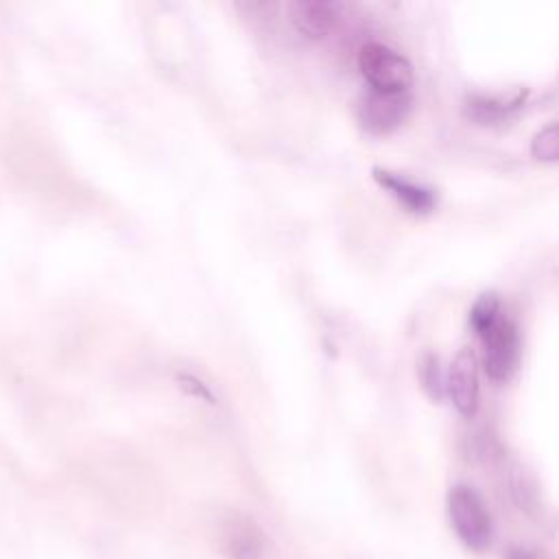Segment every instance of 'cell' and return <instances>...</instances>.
I'll use <instances>...</instances> for the list:
<instances>
[{
  "instance_id": "obj_12",
  "label": "cell",
  "mask_w": 559,
  "mask_h": 559,
  "mask_svg": "<svg viewBox=\"0 0 559 559\" xmlns=\"http://www.w3.org/2000/svg\"><path fill=\"white\" fill-rule=\"evenodd\" d=\"M531 155L535 159L555 162L559 157V135H557V122H548L542 127L533 140H531Z\"/></svg>"
},
{
  "instance_id": "obj_2",
  "label": "cell",
  "mask_w": 559,
  "mask_h": 559,
  "mask_svg": "<svg viewBox=\"0 0 559 559\" xmlns=\"http://www.w3.org/2000/svg\"><path fill=\"white\" fill-rule=\"evenodd\" d=\"M358 68L371 90L411 92L413 66L411 61L380 41H367L358 50Z\"/></svg>"
},
{
  "instance_id": "obj_10",
  "label": "cell",
  "mask_w": 559,
  "mask_h": 559,
  "mask_svg": "<svg viewBox=\"0 0 559 559\" xmlns=\"http://www.w3.org/2000/svg\"><path fill=\"white\" fill-rule=\"evenodd\" d=\"M419 380L430 400L439 402L445 395V373L441 369V360L435 354H424L419 360Z\"/></svg>"
},
{
  "instance_id": "obj_5",
  "label": "cell",
  "mask_w": 559,
  "mask_h": 559,
  "mask_svg": "<svg viewBox=\"0 0 559 559\" xmlns=\"http://www.w3.org/2000/svg\"><path fill=\"white\" fill-rule=\"evenodd\" d=\"M445 393L450 395L454 408L461 415L472 417L476 413L480 386H478L476 356L469 347L459 349L450 369L445 371Z\"/></svg>"
},
{
  "instance_id": "obj_14",
  "label": "cell",
  "mask_w": 559,
  "mask_h": 559,
  "mask_svg": "<svg viewBox=\"0 0 559 559\" xmlns=\"http://www.w3.org/2000/svg\"><path fill=\"white\" fill-rule=\"evenodd\" d=\"M509 559H539V557H537V555H533V552H528V550H524V548H522V550H513V552H511V557H509Z\"/></svg>"
},
{
  "instance_id": "obj_8",
  "label": "cell",
  "mask_w": 559,
  "mask_h": 559,
  "mask_svg": "<svg viewBox=\"0 0 559 559\" xmlns=\"http://www.w3.org/2000/svg\"><path fill=\"white\" fill-rule=\"evenodd\" d=\"M526 98V90H518L513 96H487V94H472L465 100V111L469 118L478 122H496L509 111L518 109Z\"/></svg>"
},
{
  "instance_id": "obj_13",
  "label": "cell",
  "mask_w": 559,
  "mask_h": 559,
  "mask_svg": "<svg viewBox=\"0 0 559 559\" xmlns=\"http://www.w3.org/2000/svg\"><path fill=\"white\" fill-rule=\"evenodd\" d=\"M177 382H179V386L186 391V393H190L192 397H201V400H205V402H214V395H212V391L207 389V384H203L197 376H192V373H179L177 376Z\"/></svg>"
},
{
  "instance_id": "obj_1",
  "label": "cell",
  "mask_w": 559,
  "mask_h": 559,
  "mask_svg": "<svg viewBox=\"0 0 559 559\" xmlns=\"http://www.w3.org/2000/svg\"><path fill=\"white\" fill-rule=\"evenodd\" d=\"M448 515L456 537L472 550L491 544L493 522L480 493L469 485H454L448 493Z\"/></svg>"
},
{
  "instance_id": "obj_11",
  "label": "cell",
  "mask_w": 559,
  "mask_h": 559,
  "mask_svg": "<svg viewBox=\"0 0 559 559\" xmlns=\"http://www.w3.org/2000/svg\"><path fill=\"white\" fill-rule=\"evenodd\" d=\"M500 314H502V310H500V299H498V295H493V293H483V295L474 301V306H472V310H469V325L474 328L476 336H480L487 328L493 325V321H496Z\"/></svg>"
},
{
  "instance_id": "obj_9",
  "label": "cell",
  "mask_w": 559,
  "mask_h": 559,
  "mask_svg": "<svg viewBox=\"0 0 559 559\" xmlns=\"http://www.w3.org/2000/svg\"><path fill=\"white\" fill-rule=\"evenodd\" d=\"M223 548L231 559H260L262 535L249 522H234L223 533Z\"/></svg>"
},
{
  "instance_id": "obj_6",
  "label": "cell",
  "mask_w": 559,
  "mask_h": 559,
  "mask_svg": "<svg viewBox=\"0 0 559 559\" xmlns=\"http://www.w3.org/2000/svg\"><path fill=\"white\" fill-rule=\"evenodd\" d=\"M371 175L376 179V183L380 188H384L391 197H395L408 212H415V214H426V212H432L435 205H437V192L426 186V183H419L402 173H393L389 168H380V166H373L371 168Z\"/></svg>"
},
{
  "instance_id": "obj_7",
  "label": "cell",
  "mask_w": 559,
  "mask_h": 559,
  "mask_svg": "<svg viewBox=\"0 0 559 559\" xmlns=\"http://www.w3.org/2000/svg\"><path fill=\"white\" fill-rule=\"evenodd\" d=\"M338 9L341 7L336 2L297 0L288 4V17L301 35L310 39H319V37H325L336 26Z\"/></svg>"
},
{
  "instance_id": "obj_4",
  "label": "cell",
  "mask_w": 559,
  "mask_h": 559,
  "mask_svg": "<svg viewBox=\"0 0 559 559\" xmlns=\"http://www.w3.org/2000/svg\"><path fill=\"white\" fill-rule=\"evenodd\" d=\"M411 107V92H382L369 87V92L360 96L356 114L369 133H389L408 118Z\"/></svg>"
},
{
  "instance_id": "obj_3",
  "label": "cell",
  "mask_w": 559,
  "mask_h": 559,
  "mask_svg": "<svg viewBox=\"0 0 559 559\" xmlns=\"http://www.w3.org/2000/svg\"><path fill=\"white\" fill-rule=\"evenodd\" d=\"M478 338L483 345V367L487 376L496 382L507 380L520 358V334L513 319L500 314Z\"/></svg>"
}]
</instances>
